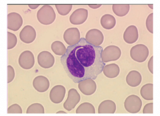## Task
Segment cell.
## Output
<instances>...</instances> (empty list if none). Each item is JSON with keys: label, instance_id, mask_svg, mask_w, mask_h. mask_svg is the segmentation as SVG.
Returning <instances> with one entry per match:
<instances>
[{"label": "cell", "instance_id": "cell-3", "mask_svg": "<svg viewBox=\"0 0 160 116\" xmlns=\"http://www.w3.org/2000/svg\"><path fill=\"white\" fill-rule=\"evenodd\" d=\"M149 50L143 44H138L132 48L130 50V56L136 62L142 63L146 61L149 55Z\"/></svg>", "mask_w": 160, "mask_h": 116}, {"label": "cell", "instance_id": "cell-24", "mask_svg": "<svg viewBox=\"0 0 160 116\" xmlns=\"http://www.w3.org/2000/svg\"><path fill=\"white\" fill-rule=\"evenodd\" d=\"M77 114H95L96 113L95 107L93 104L89 103H83L80 104L76 110Z\"/></svg>", "mask_w": 160, "mask_h": 116}, {"label": "cell", "instance_id": "cell-27", "mask_svg": "<svg viewBox=\"0 0 160 116\" xmlns=\"http://www.w3.org/2000/svg\"><path fill=\"white\" fill-rule=\"evenodd\" d=\"M55 7L60 15L66 16L71 11L73 5L72 4H56Z\"/></svg>", "mask_w": 160, "mask_h": 116}, {"label": "cell", "instance_id": "cell-8", "mask_svg": "<svg viewBox=\"0 0 160 116\" xmlns=\"http://www.w3.org/2000/svg\"><path fill=\"white\" fill-rule=\"evenodd\" d=\"M80 37L79 30L75 27L67 29L64 33V40L69 46H73L78 43L81 39Z\"/></svg>", "mask_w": 160, "mask_h": 116}, {"label": "cell", "instance_id": "cell-36", "mask_svg": "<svg viewBox=\"0 0 160 116\" xmlns=\"http://www.w3.org/2000/svg\"><path fill=\"white\" fill-rule=\"evenodd\" d=\"M56 113L57 114H59V113H66L65 112H64V111H59V112H57V113Z\"/></svg>", "mask_w": 160, "mask_h": 116}, {"label": "cell", "instance_id": "cell-16", "mask_svg": "<svg viewBox=\"0 0 160 116\" xmlns=\"http://www.w3.org/2000/svg\"><path fill=\"white\" fill-rule=\"evenodd\" d=\"M139 38V32L135 25L129 26L125 30L123 34L124 41L129 44L135 43Z\"/></svg>", "mask_w": 160, "mask_h": 116}, {"label": "cell", "instance_id": "cell-22", "mask_svg": "<svg viewBox=\"0 0 160 116\" xmlns=\"http://www.w3.org/2000/svg\"><path fill=\"white\" fill-rule=\"evenodd\" d=\"M141 96L147 101L153 100V84L147 83L143 86L140 90Z\"/></svg>", "mask_w": 160, "mask_h": 116}, {"label": "cell", "instance_id": "cell-20", "mask_svg": "<svg viewBox=\"0 0 160 116\" xmlns=\"http://www.w3.org/2000/svg\"><path fill=\"white\" fill-rule=\"evenodd\" d=\"M102 72L103 74L107 78H114L119 75L120 68L117 64L112 63L105 65Z\"/></svg>", "mask_w": 160, "mask_h": 116}, {"label": "cell", "instance_id": "cell-25", "mask_svg": "<svg viewBox=\"0 0 160 116\" xmlns=\"http://www.w3.org/2000/svg\"><path fill=\"white\" fill-rule=\"evenodd\" d=\"M52 51L56 55L63 56L66 52L67 48L62 42L60 41H55L51 45Z\"/></svg>", "mask_w": 160, "mask_h": 116}, {"label": "cell", "instance_id": "cell-2", "mask_svg": "<svg viewBox=\"0 0 160 116\" xmlns=\"http://www.w3.org/2000/svg\"><path fill=\"white\" fill-rule=\"evenodd\" d=\"M37 17L38 22L41 24L50 25L55 21L56 14L51 6L45 5L38 10Z\"/></svg>", "mask_w": 160, "mask_h": 116}, {"label": "cell", "instance_id": "cell-23", "mask_svg": "<svg viewBox=\"0 0 160 116\" xmlns=\"http://www.w3.org/2000/svg\"><path fill=\"white\" fill-rule=\"evenodd\" d=\"M112 10L116 16L123 17L126 16L130 10V5L129 4H113Z\"/></svg>", "mask_w": 160, "mask_h": 116}, {"label": "cell", "instance_id": "cell-29", "mask_svg": "<svg viewBox=\"0 0 160 116\" xmlns=\"http://www.w3.org/2000/svg\"><path fill=\"white\" fill-rule=\"evenodd\" d=\"M146 26L148 32L153 34V13L149 14L147 18Z\"/></svg>", "mask_w": 160, "mask_h": 116}, {"label": "cell", "instance_id": "cell-34", "mask_svg": "<svg viewBox=\"0 0 160 116\" xmlns=\"http://www.w3.org/2000/svg\"><path fill=\"white\" fill-rule=\"evenodd\" d=\"M88 6L93 9H97L101 6V4H88Z\"/></svg>", "mask_w": 160, "mask_h": 116}, {"label": "cell", "instance_id": "cell-31", "mask_svg": "<svg viewBox=\"0 0 160 116\" xmlns=\"http://www.w3.org/2000/svg\"><path fill=\"white\" fill-rule=\"evenodd\" d=\"M8 83H11L13 80H14V78H15V70H14V68L13 67L10 65H8Z\"/></svg>", "mask_w": 160, "mask_h": 116}, {"label": "cell", "instance_id": "cell-35", "mask_svg": "<svg viewBox=\"0 0 160 116\" xmlns=\"http://www.w3.org/2000/svg\"><path fill=\"white\" fill-rule=\"evenodd\" d=\"M29 7L31 9H36L39 6V4H30L29 5Z\"/></svg>", "mask_w": 160, "mask_h": 116}, {"label": "cell", "instance_id": "cell-4", "mask_svg": "<svg viewBox=\"0 0 160 116\" xmlns=\"http://www.w3.org/2000/svg\"><path fill=\"white\" fill-rule=\"evenodd\" d=\"M142 106V102L140 97L135 95L128 96L125 100L124 107L127 112L130 113L140 112Z\"/></svg>", "mask_w": 160, "mask_h": 116}, {"label": "cell", "instance_id": "cell-5", "mask_svg": "<svg viewBox=\"0 0 160 116\" xmlns=\"http://www.w3.org/2000/svg\"><path fill=\"white\" fill-rule=\"evenodd\" d=\"M121 55L120 49L117 46H109L105 48L102 53V59L104 63L116 61L120 58Z\"/></svg>", "mask_w": 160, "mask_h": 116}, {"label": "cell", "instance_id": "cell-17", "mask_svg": "<svg viewBox=\"0 0 160 116\" xmlns=\"http://www.w3.org/2000/svg\"><path fill=\"white\" fill-rule=\"evenodd\" d=\"M33 86L37 91L43 93L49 88V81L45 76L42 75L37 76L33 81Z\"/></svg>", "mask_w": 160, "mask_h": 116}, {"label": "cell", "instance_id": "cell-37", "mask_svg": "<svg viewBox=\"0 0 160 116\" xmlns=\"http://www.w3.org/2000/svg\"><path fill=\"white\" fill-rule=\"evenodd\" d=\"M148 7L151 8V9H153V8H153V4H148Z\"/></svg>", "mask_w": 160, "mask_h": 116}, {"label": "cell", "instance_id": "cell-12", "mask_svg": "<svg viewBox=\"0 0 160 116\" xmlns=\"http://www.w3.org/2000/svg\"><path fill=\"white\" fill-rule=\"evenodd\" d=\"M78 88L84 95L90 96L96 92L97 84L93 79H86L78 83Z\"/></svg>", "mask_w": 160, "mask_h": 116}, {"label": "cell", "instance_id": "cell-9", "mask_svg": "<svg viewBox=\"0 0 160 116\" xmlns=\"http://www.w3.org/2000/svg\"><path fill=\"white\" fill-rule=\"evenodd\" d=\"M20 66L24 69H30L35 64L34 56L32 52L25 51L20 55L18 59Z\"/></svg>", "mask_w": 160, "mask_h": 116}, {"label": "cell", "instance_id": "cell-15", "mask_svg": "<svg viewBox=\"0 0 160 116\" xmlns=\"http://www.w3.org/2000/svg\"><path fill=\"white\" fill-rule=\"evenodd\" d=\"M21 40L26 44L32 43L36 38V32L31 25H26L20 33Z\"/></svg>", "mask_w": 160, "mask_h": 116}, {"label": "cell", "instance_id": "cell-7", "mask_svg": "<svg viewBox=\"0 0 160 116\" xmlns=\"http://www.w3.org/2000/svg\"><path fill=\"white\" fill-rule=\"evenodd\" d=\"M85 39L88 43L98 47L103 43L104 37L100 30L97 29H91L87 33Z\"/></svg>", "mask_w": 160, "mask_h": 116}, {"label": "cell", "instance_id": "cell-1", "mask_svg": "<svg viewBox=\"0 0 160 116\" xmlns=\"http://www.w3.org/2000/svg\"><path fill=\"white\" fill-rule=\"evenodd\" d=\"M103 51L81 38L78 43L68 46L61 61L68 77L75 83L87 79L95 80L103 70L105 63L102 59Z\"/></svg>", "mask_w": 160, "mask_h": 116}, {"label": "cell", "instance_id": "cell-14", "mask_svg": "<svg viewBox=\"0 0 160 116\" xmlns=\"http://www.w3.org/2000/svg\"><path fill=\"white\" fill-rule=\"evenodd\" d=\"M38 62L42 68H49L54 65L55 58L52 54L49 52H41L38 56Z\"/></svg>", "mask_w": 160, "mask_h": 116}, {"label": "cell", "instance_id": "cell-13", "mask_svg": "<svg viewBox=\"0 0 160 116\" xmlns=\"http://www.w3.org/2000/svg\"><path fill=\"white\" fill-rule=\"evenodd\" d=\"M88 11L83 8L76 9L71 14L69 21L74 25H80L83 23L87 19Z\"/></svg>", "mask_w": 160, "mask_h": 116}, {"label": "cell", "instance_id": "cell-33", "mask_svg": "<svg viewBox=\"0 0 160 116\" xmlns=\"http://www.w3.org/2000/svg\"><path fill=\"white\" fill-rule=\"evenodd\" d=\"M148 70L152 74H153V56L150 58L148 64Z\"/></svg>", "mask_w": 160, "mask_h": 116}, {"label": "cell", "instance_id": "cell-19", "mask_svg": "<svg viewBox=\"0 0 160 116\" xmlns=\"http://www.w3.org/2000/svg\"><path fill=\"white\" fill-rule=\"evenodd\" d=\"M126 82L129 86L136 87L140 85L142 83V75L137 71H131L126 77Z\"/></svg>", "mask_w": 160, "mask_h": 116}, {"label": "cell", "instance_id": "cell-26", "mask_svg": "<svg viewBox=\"0 0 160 116\" xmlns=\"http://www.w3.org/2000/svg\"><path fill=\"white\" fill-rule=\"evenodd\" d=\"M26 113L27 114H44L45 109L42 104L39 103H34L29 106Z\"/></svg>", "mask_w": 160, "mask_h": 116}, {"label": "cell", "instance_id": "cell-30", "mask_svg": "<svg viewBox=\"0 0 160 116\" xmlns=\"http://www.w3.org/2000/svg\"><path fill=\"white\" fill-rule=\"evenodd\" d=\"M22 113V109L19 105L18 104H12L9 106L8 109V113Z\"/></svg>", "mask_w": 160, "mask_h": 116}, {"label": "cell", "instance_id": "cell-18", "mask_svg": "<svg viewBox=\"0 0 160 116\" xmlns=\"http://www.w3.org/2000/svg\"><path fill=\"white\" fill-rule=\"evenodd\" d=\"M116 110V105L114 102L111 100L103 101L99 105V114H113Z\"/></svg>", "mask_w": 160, "mask_h": 116}, {"label": "cell", "instance_id": "cell-10", "mask_svg": "<svg viewBox=\"0 0 160 116\" xmlns=\"http://www.w3.org/2000/svg\"><path fill=\"white\" fill-rule=\"evenodd\" d=\"M23 24L22 17L18 13L11 12L8 15V28L16 32L20 29Z\"/></svg>", "mask_w": 160, "mask_h": 116}, {"label": "cell", "instance_id": "cell-21", "mask_svg": "<svg viewBox=\"0 0 160 116\" xmlns=\"http://www.w3.org/2000/svg\"><path fill=\"white\" fill-rule=\"evenodd\" d=\"M102 26L106 30H111L116 25L115 18L110 14H105L102 17L100 20Z\"/></svg>", "mask_w": 160, "mask_h": 116}, {"label": "cell", "instance_id": "cell-32", "mask_svg": "<svg viewBox=\"0 0 160 116\" xmlns=\"http://www.w3.org/2000/svg\"><path fill=\"white\" fill-rule=\"evenodd\" d=\"M143 113L153 114V103H150L145 105L143 109Z\"/></svg>", "mask_w": 160, "mask_h": 116}, {"label": "cell", "instance_id": "cell-28", "mask_svg": "<svg viewBox=\"0 0 160 116\" xmlns=\"http://www.w3.org/2000/svg\"><path fill=\"white\" fill-rule=\"evenodd\" d=\"M18 42L17 37L14 34L8 32V49H11L16 47Z\"/></svg>", "mask_w": 160, "mask_h": 116}, {"label": "cell", "instance_id": "cell-11", "mask_svg": "<svg viewBox=\"0 0 160 116\" xmlns=\"http://www.w3.org/2000/svg\"><path fill=\"white\" fill-rule=\"evenodd\" d=\"M66 92V90L63 86L61 85L55 86L50 92V99L53 103L55 104L61 103L64 98Z\"/></svg>", "mask_w": 160, "mask_h": 116}, {"label": "cell", "instance_id": "cell-6", "mask_svg": "<svg viewBox=\"0 0 160 116\" xmlns=\"http://www.w3.org/2000/svg\"><path fill=\"white\" fill-rule=\"evenodd\" d=\"M81 96L78 90L75 88H71L68 91V96L63 104V107L67 111H72L80 102Z\"/></svg>", "mask_w": 160, "mask_h": 116}]
</instances>
